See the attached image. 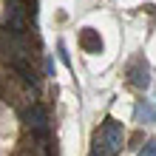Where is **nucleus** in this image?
<instances>
[{"mask_svg":"<svg viewBox=\"0 0 156 156\" xmlns=\"http://www.w3.org/2000/svg\"><path fill=\"white\" fill-rule=\"evenodd\" d=\"M139 156H156V139H151L148 145H145V148L139 151Z\"/></svg>","mask_w":156,"mask_h":156,"instance_id":"6","label":"nucleus"},{"mask_svg":"<svg viewBox=\"0 0 156 156\" xmlns=\"http://www.w3.org/2000/svg\"><path fill=\"white\" fill-rule=\"evenodd\" d=\"M133 122H139V125H151L156 122V105L151 102V99H139L133 108Z\"/></svg>","mask_w":156,"mask_h":156,"instance_id":"3","label":"nucleus"},{"mask_svg":"<svg viewBox=\"0 0 156 156\" xmlns=\"http://www.w3.org/2000/svg\"><path fill=\"white\" fill-rule=\"evenodd\" d=\"M128 77H131V82L136 88H148L151 85V68H148V62H145L142 57L133 60L131 66H128Z\"/></svg>","mask_w":156,"mask_h":156,"instance_id":"2","label":"nucleus"},{"mask_svg":"<svg viewBox=\"0 0 156 156\" xmlns=\"http://www.w3.org/2000/svg\"><path fill=\"white\" fill-rule=\"evenodd\" d=\"M80 45H82L85 51H91V54H99V51H102V40H99V34H97L94 29H82Z\"/></svg>","mask_w":156,"mask_h":156,"instance_id":"4","label":"nucleus"},{"mask_svg":"<svg viewBox=\"0 0 156 156\" xmlns=\"http://www.w3.org/2000/svg\"><path fill=\"white\" fill-rule=\"evenodd\" d=\"M122 142H125L122 125L114 122V119H108V122L97 131V136H94V153L97 156H116L119 151H122Z\"/></svg>","mask_w":156,"mask_h":156,"instance_id":"1","label":"nucleus"},{"mask_svg":"<svg viewBox=\"0 0 156 156\" xmlns=\"http://www.w3.org/2000/svg\"><path fill=\"white\" fill-rule=\"evenodd\" d=\"M29 125H31L37 133H45V131H48V125H45V111H43L40 105H34L31 111H29Z\"/></svg>","mask_w":156,"mask_h":156,"instance_id":"5","label":"nucleus"}]
</instances>
